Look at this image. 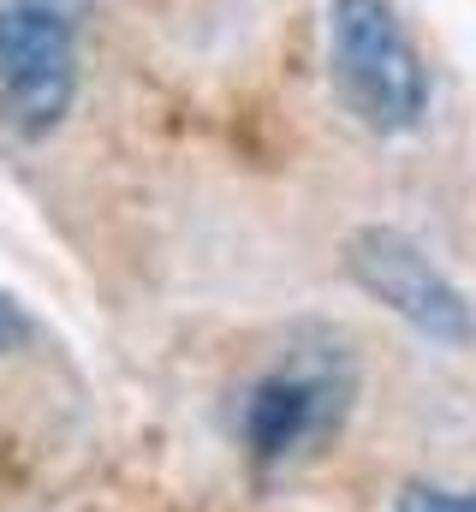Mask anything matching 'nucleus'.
Masks as SVG:
<instances>
[{
    "label": "nucleus",
    "instance_id": "f257e3e1",
    "mask_svg": "<svg viewBox=\"0 0 476 512\" xmlns=\"http://www.w3.org/2000/svg\"><path fill=\"white\" fill-rule=\"evenodd\" d=\"M334 90L352 120L393 137L429 114V72L387 0H334Z\"/></svg>",
    "mask_w": 476,
    "mask_h": 512
},
{
    "label": "nucleus",
    "instance_id": "f03ea898",
    "mask_svg": "<svg viewBox=\"0 0 476 512\" xmlns=\"http://www.w3.org/2000/svg\"><path fill=\"white\" fill-rule=\"evenodd\" d=\"M78 96V42L48 0H0V126L42 137Z\"/></svg>",
    "mask_w": 476,
    "mask_h": 512
},
{
    "label": "nucleus",
    "instance_id": "7ed1b4c3",
    "mask_svg": "<svg viewBox=\"0 0 476 512\" xmlns=\"http://www.w3.org/2000/svg\"><path fill=\"white\" fill-rule=\"evenodd\" d=\"M346 405H352L346 364L298 352V358L274 364L268 376H256L250 393H244V417H238L244 453L256 465H286V459L310 453L316 441H328L340 429Z\"/></svg>",
    "mask_w": 476,
    "mask_h": 512
},
{
    "label": "nucleus",
    "instance_id": "20e7f679",
    "mask_svg": "<svg viewBox=\"0 0 476 512\" xmlns=\"http://www.w3.org/2000/svg\"><path fill=\"white\" fill-rule=\"evenodd\" d=\"M346 268H352V280L375 304H387L393 316H405L417 334H429L441 346H471L476 340L471 298L417 251L405 233H393V227H363V233H352L346 239Z\"/></svg>",
    "mask_w": 476,
    "mask_h": 512
},
{
    "label": "nucleus",
    "instance_id": "39448f33",
    "mask_svg": "<svg viewBox=\"0 0 476 512\" xmlns=\"http://www.w3.org/2000/svg\"><path fill=\"white\" fill-rule=\"evenodd\" d=\"M399 512H476V489H471V495H453V489L411 483V489L399 495Z\"/></svg>",
    "mask_w": 476,
    "mask_h": 512
},
{
    "label": "nucleus",
    "instance_id": "423d86ee",
    "mask_svg": "<svg viewBox=\"0 0 476 512\" xmlns=\"http://www.w3.org/2000/svg\"><path fill=\"white\" fill-rule=\"evenodd\" d=\"M12 340H24V316H18V304L0 298V352H6Z\"/></svg>",
    "mask_w": 476,
    "mask_h": 512
}]
</instances>
